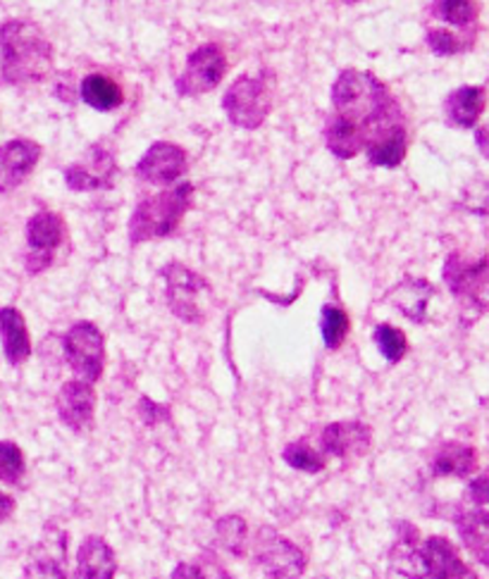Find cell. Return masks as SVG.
Instances as JSON below:
<instances>
[{
    "label": "cell",
    "instance_id": "30",
    "mask_svg": "<svg viewBox=\"0 0 489 579\" xmlns=\"http://www.w3.org/2000/svg\"><path fill=\"white\" fill-rule=\"evenodd\" d=\"M373 341H375V347L380 349V353L385 355L387 363H401L403 355L409 353V339L394 325H387V323L377 325L373 329Z\"/></svg>",
    "mask_w": 489,
    "mask_h": 579
},
{
    "label": "cell",
    "instance_id": "3",
    "mask_svg": "<svg viewBox=\"0 0 489 579\" xmlns=\"http://www.w3.org/2000/svg\"><path fill=\"white\" fill-rule=\"evenodd\" d=\"M55 51L39 24L8 20L0 24V79L8 84H41L53 70Z\"/></svg>",
    "mask_w": 489,
    "mask_h": 579
},
{
    "label": "cell",
    "instance_id": "6",
    "mask_svg": "<svg viewBox=\"0 0 489 579\" xmlns=\"http://www.w3.org/2000/svg\"><path fill=\"white\" fill-rule=\"evenodd\" d=\"M444 285L454 295L461 315L475 323L489 307V255L468 261L466 255L451 253L442 269Z\"/></svg>",
    "mask_w": 489,
    "mask_h": 579
},
{
    "label": "cell",
    "instance_id": "7",
    "mask_svg": "<svg viewBox=\"0 0 489 579\" xmlns=\"http://www.w3.org/2000/svg\"><path fill=\"white\" fill-rule=\"evenodd\" d=\"M253 563L271 579H299L305 572V553L273 527H261L253 539Z\"/></svg>",
    "mask_w": 489,
    "mask_h": 579
},
{
    "label": "cell",
    "instance_id": "17",
    "mask_svg": "<svg viewBox=\"0 0 489 579\" xmlns=\"http://www.w3.org/2000/svg\"><path fill=\"white\" fill-rule=\"evenodd\" d=\"M43 148L32 139H12L0 146V193L22 187L41 160Z\"/></svg>",
    "mask_w": 489,
    "mask_h": 579
},
{
    "label": "cell",
    "instance_id": "1",
    "mask_svg": "<svg viewBox=\"0 0 489 579\" xmlns=\"http://www.w3.org/2000/svg\"><path fill=\"white\" fill-rule=\"evenodd\" d=\"M403 125L399 101L371 72L341 70L333 86V115L325 141L339 160L356 158L377 134Z\"/></svg>",
    "mask_w": 489,
    "mask_h": 579
},
{
    "label": "cell",
    "instance_id": "19",
    "mask_svg": "<svg viewBox=\"0 0 489 579\" xmlns=\"http://www.w3.org/2000/svg\"><path fill=\"white\" fill-rule=\"evenodd\" d=\"M437 289L430 281L423 277H406L401 279L399 285L391 289L389 301L394 303L403 317H409L415 325L427 323V303L432 301V295Z\"/></svg>",
    "mask_w": 489,
    "mask_h": 579
},
{
    "label": "cell",
    "instance_id": "36",
    "mask_svg": "<svg viewBox=\"0 0 489 579\" xmlns=\"http://www.w3.org/2000/svg\"><path fill=\"white\" fill-rule=\"evenodd\" d=\"M70 72H65V74H60V81L55 84V96L60 98V101H63V103H67V105H72V103H75V86H72V84H75V81H72L70 84Z\"/></svg>",
    "mask_w": 489,
    "mask_h": 579
},
{
    "label": "cell",
    "instance_id": "39",
    "mask_svg": "<svg viewBox=\"0 0 489 579\" xmlns=\"http://www.w3.org/2000/svg\"><path fill=\"white\" fill-rule=\"evenodd\" d=\"M344 3H347V5H353V3H359V0H344Z\"/></svg>",
    "mask_w": 489,
    "mask_h": 579
},
{
    "label": "cell",
    "instance_id": "29",
    "mask_svg": "<svg viewBox=\"0 0 489 579\" xmlns=\"http://www.w3.org/2000/svg\"><path fill=\"white\" fill-rule=\"evenodd\" d=\"M432 15L451 27H471L478 20V5L475 0H435Z\"/></svg>",
    "mask_w": 489,
    "mask_h": 579
},
{
    "label": "cell",
    "instance_id": "22",
    "mask_svg": "<svg viewBox=\"0 0 489 579\" xmlns=\"http://www.w3.org/2000/svg\"><path fill=\"white\" fill-rule=\"evenodd\" d=\"M487 105V91L482 86H461V89L451 91L444 101L447 119L454 127L473 129L478 125L480 115L485 113Z\"/></svg>",
    "mask_w": 489,
    "mask_h": 579
},
{
    "label": "cell",
    "instance_id": "38",
    "mask_svg": "<svg viewBox=\"0 0 489 579\" xmlns=\"http://www.w3.org/2000/svg\"><path fill=\"white\" fill-rule=\"evenodd\" d=\"M478 148L489 158V131L487 129L478 131Z\"/></svg>",
    "mask_w": 489,
    "mask_h": 579
},
{
    "label": "cell",
    "instance_id": "13",
    "mask_svg": "<svg viewBox=\"0 0 489 579\" xmlns=\"http://www.w3.org/2000/svg\"><path fill=\"white\" fill-rule=\"evenodd\" d=\"M24 579H70L67 565V532L58 525H46L27 563H24Z\"/></svg>",
    "mask_w": 489,
    "mask_h": 579
},
{
    "label": "cell",
    "instance_id": "25",
    "mask_svg": "<svg viewBox=\"0 0 489 579\" xmlns=\"http://www.w3.org/2000/svg\"><path fill=\"white\" fill-rule=\"evenodd\" d=\"M79 96L82 101L89 108L98 110V113H113L122 103H125V93H122V86L105 77V74H89L79 84Z\"/></svg>",
    "mask_w": 489,
    "mask_h": 579
},
{
    "label": "cell",
    "instance_id": "24",
    "mask_svg": "<svg viewBox=\"0 0 489 579\" xmlns=\"http://www.w3.org/2000/svg\"><path fill=\"white\" fill-rule=\"evenodd\" d=\"M409 151V134L406 125H394L385 131L377 134V137L365 146V155H368V163L373 167H387L394 169L403 163Z\"/></svg>",
    "mask_w": 489,
    "mask_h": 579
},
{
    "label": "cell",
    "instance_id": "16",
    "mask_svg": "<svg viewBox=\"0 0 489 579\" xmlns=\"http://www.w3.org/2000/svg\"><path fill=\"white\" fill-rule=\"evenodd\" d=\"M58 415L72 432H89L93 429V413H96V391L93 385L84 379H70L60 389L58 399Z\"/></svg>",
    "mask_w": 489,
    "mask_h": 579
},
{
    "label": "cell",
    "instance_id": "33",
    "mask_svg": "<svg viewBox=\"0 0 489 579\" xmlns=\"http://www.w3.org/2000/svg\"><path fill=\"white\" fill-rule=\"evenodd\" d=\"M137 411H139V417L143 420V425L149 427H158V425H165L170 423V408L163 403H155L153 399H141L137 403Z\"/></svg>",
    "mask_w": 489,
    "mask_h": 579
},
{
    "label": "cell",
    "instance_id": "10",
    "mask_svg": "<svg viewBox=\"0 0 489 579\" xmlns=\"http://www.w3.org/2000/svg\"><path fill=\"white\" fill-rule=\"evenodd\" d=\"M227 74V55L217 43L199 46L187 58V67L175 81V89L181 98H196L217 89V84Z\"/></svg>",
    "mask_w": 489,
    "mask_h": 579
},
{
    "label": "cell",
    "instance_id": "23",
    "mask_svg": "<svg viewBox=\"0 0 489 579\" xmlns=\"http://www.w3.org/2000/svg\"><path fill=\"white\" fill-rule=\"evenodd\" d=\"M0 339L10 365H22L32 355V339L17 307H0Z\"/></svg>",
    "mask_w": 489,
    "mask_h": 579
},
{
    "label": "cell",
    "instance_id": "12",
    "mask_svg": "<svg viewBox=\"0 0 489 579\" xmlns=\"http://www.w3.org/2000/svg\"><path fill=\"white\" fill-rule=\"evenodd\" d=\"M115 177H117L115 153L101 143L89 148L87 155L65 169L67 189L77 191V193L113 189Z\"/></svg>",
    "mask_w": 489,
    "mask_h": 579
},
{
    "label": "cell",
    "instance_id": "2",
    "mask_svg": "<svg viewBox=\"0 0 489 579\" xmlns=\"http://www.w3.org/2000/svg\"><path fill=\"white\" fill-rule=\"evenodd\" d=\"M387 579H478V575L449 539H421L413 525L399 523L397 544L389 551Z\"/></svg>",
    "mask_w": 489,
    "mask_h": 579
},
{
    "label": "cell",
    "instance_id": "15",
    "mask_svg": "<svg viewBox=\"0 0 489 579\" xmlns=\"http://www.w3.org/2000/svg\"><path fill=\"white\" fill-rule=\"evenodd\" d=\"M321 443L325 458H339V461L363 458L373 446V427L359 420L329 423L323 429Z\"/></svg>",
    "mask_w": 489,
    "mask_h": 579
},
{
    "label": "cell",
    "instance_id": "32",
    "mask_svg": "<svg viewBox=\"0 0 489 579\" xmlns=\"http://www.w3.org/2000/svg\"><path fill=\"white\" fill-rule=\"evenodd\" d=\"M427 46L435 55H459L468 48L466 41H461L459 36H454L447 29H430L427 32Z\"/></svg>",
    "mask_w": 489,
    "mask_h": 579
},
{
    "label": "cell",
    "instance_id": "20",
    "mask_svg": "<svg viewBox=\"0 0 489 579\" xmlns=\"http://www.w3.org/2000/svg\"><path fill=\"white\" fill-rule=\"evenodd\" d=\"M117 558L103 537H87L77 551L79 579H115Z\"/></svg>",
    "mask_w": 489,
    "mask_h": 579
},
{
    "label": "cell",
    "instance_id": "5",
    "mask_svg": "<svg viewBox=\"0 0 489 579\" xmlns=\"http://www.w3.org/2000/svg\"><path fill=\"white\" fill-rule=\"evenodd\" d=\"M275 101V74L263 70L259 74H241L223 98L227 119L241 129H259L267 119Z\"/></svg>",
    "mask_w": 489,
    "mask_h": 579
},
{
    "label": "cell",
    "instance_id": "8",
    "mask_svg": "<svg viewBox=\"0 0 489 579\" xmlns=\"http://www.w3.org/2000/svg\"><path fill=\"white\" fill-rule=\"evenodd\" d=\"M165 279V303L175 317L181 323L201 325L205 319V311L201 305V295L211 291V285L181 263H170L161 269Z\"/></svg>",
    "mask_w": 489,
    "mask_h": 579
},
{
    "label": "cell",
    "instance_id": "28",
    "mask_svg": "<svg viewBox=\"0 0 489 579\" xmlns=\"http://www.w3.org/2000/svg\"><path fill=\"white\" fill-rule=\"evenodd\" d=\"M215 537L225 551H229L231 556H243L247 553V541H249V527L247 520L239 515H225L220 517L215 525Z\"/></svg>",
    "mask_w": 489,
    "mask_h": 579
},
{
    "label": "cell",
    "instance_id": "26",
    "mask_svg": "<svg viewBox=\"0 0 489 579\" xmlns=\"http://www.w3.org/2000/svg\"><path fill=\"white\" fill-rule=\"evenodd\" d=\"M321 335L325 347L329 351H337L339 347H344V341L349 337V315L341 305L325 303L321 311Z\"/></svg>",
    "mask_w": 489,
    "mask_h": 579
},
{
    "label": "cell",
    "instance_id": "37",
    "mask_svg": "<svg viewBox=\"0 0 489 579\" xmlns=\"http://www.w3.org/2000/svg\"><path fill=\"white\" fill-rule=\"evenodd\" d=\"M12 513H15V499L0 491V523H5Z\"/></svg>",
    "mask_w": 489,
    "mask_h": 579
},
{
    "label": "cell",
    "instance_id": "27",
    "mask_svg": "<svg viewBox=\"0 0 489 579\" xmlns=\"http://www.w3.org/2000/svg\"><path fill=\"white\" fill-rule=\"evenodd\" d=\"M283 461L293 467V470H301L305 475H317V473H323L325 470V465H327V458L325 455L313 449L309 441H291L285 446L283 451Z\"/></svg>",
    "mask_w": 489,
    "mask_h": 579
},
{
    "label": "cell",
    "instance_id": "18",
    "mask_svg": "<svg viewBox=\"0 0 489 579\" xmlns=\"http://www.w3.org/2000/svg\"><path fill=\"white\" fill-rule=\"evenodd\" d=\"M480 455L468 443L461 441H444L439 443L432 461H430V473L432 477H459L466 479L475 470H478Z\"/></svg>",
    "mask_w": 489,
    "mask_h": 579
},
{
    "label": "cell",
    "instance_id": "14",
    "mask_svg": "<svg viewBox=\"0 0 489 579\" xmlns=\"http://www.w3.org/2000/svg\"><path fill=\"white\" fill-rule=\"evenodd\" d=\"M189 169V155L181 146L170 141H155L143 153L137 165V177L141 181L155 184V187H170Z\"/></svg>",
    "mask_w": 489,
    "mask_h": 579
},
{
    "label": "cell",
    "instance_id": "4",
    "mask_svg": "<svg viewBox=\"0 0 489 579\" xmlns=\"http://www.w3.org/2000/svg\"><path fill=\"white\" fill-rule=\"evenodd\" d=\"M193 203V184L185 181L177 184L175 189L161 191L151 196V199L141 201L129 217V243L139 246L146 241H158L167 239L173 234L181 217L187 215V211Z\"/></svg>",
    "mask_w": 489,
    "mask_h": 579
},
{
    "label": "cell",
    "instance_id": "21",
    "mask_svg": "<svg viewBox=\"0 0 489 579\" xmlns=\"http://www.w3.org/2000/svg\"><path fill=\"white\" fill-rule=\"evenodd\" d=\"M456 529L471 556L489 570V511L468 508L456 515Z\"/></svg>",
    "mask_w": 489,
    "mask_h": 579
},
{
    "label": "cell",
    "instance_id": "9",
    "mask_svg": "<svg viewBox=\"0 0 489 579\" xmlns=\"http://www.w3.org/2000/svg\"><path fill=\"white\" fill-rule=\"evenodd\" d=\"M63 353L67 365L75 369L77 379L98 381L105 369V337L89 319L75 323L63 337Z\"/></svg>",
    "mask_w": 489,
    "mask_h": 579
},
{
    "label": "cell",
    "instance_id": "31",
    "mask_svg": "<svg viewBox=\"0 0 489 579\" xmlns=\"http://www.w3.org/2000/svg\"><path fill=\"white\" fill-rule=\"evenodd\" d=\"M27 465H24V453L12 441H0V482L15 487L22 482Z\"/></svg>",
    "mask_w": 489,
    "mask_h": 579
},
{
    "label": "cell",
    "instance_id": "34",
    "mask_svg": "<svg viewBox=\"0 0 489 579\" xmlns=\"http://www.w3.org/2000/svg\"><path fill=\"white\" fill-rule=\"evenodd\" d=\"M468 496H471V501L475 503V506H489V467L482 475L471 479Z\"/></svg>",
    "mask_w": 489,
    "mask_h": 579
},
{
    "label": "cell",
    "instance_id": "11",
    "mask_svg": "<svg viewBox=\"0 0 489 579\" xmlns=\"http://www.w3.org/2000/svg\"><path fill=\"white\" fill-rule=\"evenodd\" d=\"M65 219L58 213L41 211L27 222V243L29 253L24 257V267L29 275H41L43 269L53 265V253L65 241Z\"/></svg>",
    "mask_w": 489,
    "mask_h": 579
},
{
    "label": "cell",
    "instance_id": "35",
    "mask_svg": "<svg viewBox=\"0 0 489 579\" xmlns=\"http://www.w3.org/2000/svg\"><path fill=\"white\" fill-rule=\"evenodd\" d=\"M173 579H208V572L199 563H179L173 570Z\"/></svg>",
    "mask_w": 489,
    "mask_h": 579
}]
</instances>
